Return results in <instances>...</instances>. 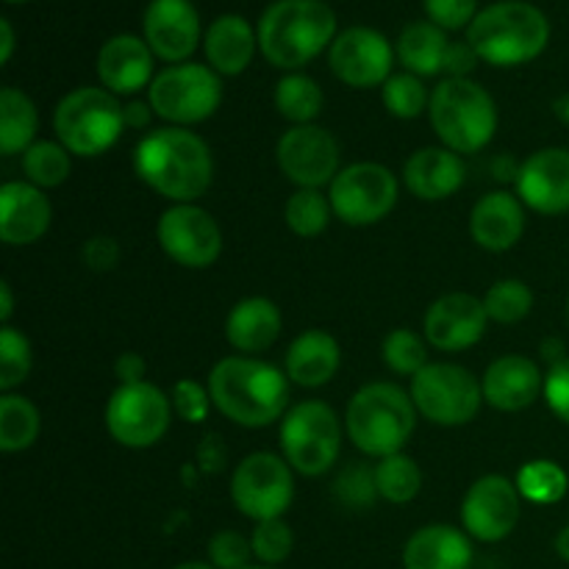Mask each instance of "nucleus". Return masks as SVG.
Listing matches in <instances>:
<instances>
[{
	"label": "nucleus",
	"mask_w": 569,
	"mask_h": 569,
	"mask_svg": "<svg viewBox=\"0 0 569 569\" xmlns=\"http://www.w3.org/2000/svg\"><path fill=\"white\" fill-rule=\"evenodd\" d=\"M133 170L156 194L172 203H194L214 178V156L206 139L189 128L161 126L139 139Z\"/></svg>",
	"instance_id": "f257e3e1"
},
{
	"label": "nucleus",
	"mask_w": 569,
	"mask_h": 569,
	"mask_svg": "<svg viewBox=\"0 0 569 569\" xmlns=\"http://www.w3.org/2000/svg\"><path fill=\"white\" fill-rule=\"evenodd\" d=\"M206 387L214 409L242 428H267L289 411L287 372L256 356L220 359Z\"/></svg>",
	"instance_id": "f03ea898"
},
{
	"label": "nucleus",
	"mask_w": 569,
	"mask_h": 569,
	"mask_svg": "<svg viewBox=\"0 0 569 569\" xmlns=\"http://www.w3.org/2000/svg\"><path fill=\"white\" fill-rule=\"evenodd\" d=\"M259 50L272 67L298 72L337 39V14L322 0H276L259 26Z\"/></svg>",
	"instance_id": "7ed1b4c3"
},
{
	"label": "nucleus",
	"mask_w": 569,
	"mask_h": 569,
	"mask_svg": "<svg viewBox=\"0 0 569 569\" xmlns=\"http://www.w3.org/2000/svg\"><path fill=\"white\" fill-rule=\"evenodd\" d=\"M415 400L398 383L376 381L361 387L345 409V433L350 442L372 459L403 453L417 428Z\"/></svg>",
	"instance_id": "20e7f679"
},
{
	"label": "nucleus",
	"mask_w": 569,
	"mask_h": 569,
	"mask_svg": "<svg viewBox=\"0 0 569 569\" xmlns=\"http://www.w3.org/2000/svg\"><path fill=\"white\" fill-rule=\"evenodd\" d=\"M467 42L492 67H520L542 56L550 42V22L526 0H498L476 14Z\"/></svg>",
	"instance_id": "39448f33"
},
{
	"label": "nucleus",
	"mask_w": 569,
	"mask_h": 569,
	"mask_svg": "<svg viewBox=\"0 0 569 569\" xmlns=\"http://www.w3.org/2000/svg\"><path fill=\"white\" fill-rule=\"evenodd\" d=\"M428 117L439 142L459 156L481 153L498 131L495 98L472 78H445L433 87Z\"/></svg>",
	"instance_id": "423d86ee"
},
{
	"label": "nucleus",
	"mask_w": 569,
	"mask_h": 569,
	"mask_svg": "<svg viewBox=\"0 0 569 569\" xmlns=\"http://www.w3.org/2000/svg\"><path fill=\"white\" fill-rule=\"evenodd\" d=\"M53 131L72 156H103L126 131V106L103 87H78L56 103Z\"/></svg>",
	"instance_id": "0eeeda50"
},
{
	"label": "nucleus",
	"mask_w": 569,
	"mask_h": 569,
	"mask_svg": "<svg viewBox=\"0 0 569 569\" xmlns=\"http://www.w3.org/2000/svg\"><path fill=\"white\" fill-rule=\"evenodd\" d=\"M337 411L322 400L295 403L281 420V456L306 478L326 476L342 450V428Z\"/></svg>",
	"instance_id": "6e6552de"
},
{
	"label": "nucleus",
	"mask_w": 569,
	"mask_h": 569,
	"mask_svg": "<svg viewBox=\"0 0 569 569\" xmlns=\"http://www.w3.org/2000/svg\"><path fill=\"white\" fill-rule=\"evenodd\" d=\"M148 103L167 126L192 128L206 122L222 103V76L209 64L183 61L156 72L148 87Z\"/></svg>",
	"instance_id": "1a4fd4ad"
},
{
	"label": "nucleus",
	"mask_w": 569,
	"mask_h": 569,
	"mask_svg": "<svg viewBox=\"0 0 569 569\" xmlns=\"http://www.w3.org/2000/svg\"><path fill=\"white\" fill-rule=\"evenodd\" d=\"M411 400L422 420L431 426L459 428L476 420L483 403L481 378L472 376L467 367L450 361H431L422 367L409 387Z\"/></svg>",
	"instance_id": "9d476101"
},
{
	"label": "nucleus",
	"mask_w": 569,
	"mask_h": 569,
	"mask_svg": "<svg viewBox=\"0 0 569 569\" xmlns=\"http://www.w3.org/2000/svg\"><path fill=\"white\" fill-rule=\"evenodd\" d=\"M400 183L389 167L378 161H356L342 167L328 187L333 217L350 228H367L387 220L398 206Z\"/></svg>",
	"instance_id": "9b49d317"
},
{
	"label": "nucleus",
	"mask_w": 569,
	"mask_h": 569,
	"mask_svg": "<svg viewBox=\"0 0 569 569\" xmlns=\"http://www.w3.org/2000/svg\"><path fill=\"white\" fill-rule=\"evenodd\" d=\"M172 409L170 395L161 392L153 383H122L111 392L106 403V431L117 445L131 450L153 448L170 431Z\"/></svg>",
	"instance_id": "f8f14e48"
},
{
	"label": "nucleus",
	"mask_w": 569,
	"mask_h": 569,
	"mask_svg": "<svg viewBox=\"0 0 569 569\" xmlns=\"http://www.w3.org/2000/svg\"><path fill=\"white\" fill-rule=\"evenodd\" d=\"M231 500L248 520H278L295 500V470L267 450L244 456L231 476Z\"/></svg>",
	"instance_id": "ddd939ff"
},
{
	"label": "nucleus",
	"mask_w": 569,
	"mask_h": 569,
	"mask_svg": "<svg viewBox=\"0 0 569 569\" xmlns=\"http://www.w3.org/2000/svg\"><path fill=\"white\" fill-rule=\"evenodd\" d=\"M161 250L187 270H206L222 256V228L203 206L172 203L156 226Z\"/></svg>",
	"instance_id": "4468645a"
},
{
	"label": "nucleus",
	"mask_w": 569,
	"mask_h": 569,
	"mask_svg": "<svg viewBox=\"0 0 569 569\" xmlns=\"http://www.w3.org/2000/svg\"><path fill=\"white\" fill-rule=\"evenodd\" d=\"M339 142L322 126H292L281 133L276 159L287 181L298 189L331 187L339 176Z\"/></svg>",
	"instance_id": "2eb2a0df"
},
{
	"label": "nucleus",
	"mask_w": 569,
	"mask_h": 569,
	"mask_svg": "<svg viewBox=\"0 0 569 569\" xmlns=\"http://www.w3.org/2000/svg\"><path fill=\"white\" fill-rule=\"evenodd\" d=\"M522 495L511 478L483 476L461 500V528L478 542H503L520 522Z\"/></svg>",
	"instance_id": "dca6fc26"
},
{
	"label": "nucleus",
	"mask_w": 569,
	"mask_h": 569,
	"mask_svg": "<svg viewBox=\"0 0 569 569\" xmlns=\"http://www.w3.org/2000/svg\"><path fill=\"white\" fill-rule=\"evenodd\" d=\"M395 48L381 31L367 26H353L337 33L333 44L328 48V64L331 72L353 89L383 87L392 76Z\"/></svg>",
	"instance_id": "f3484780"
},
{
	"label": "nucleus",
	"mask_w": 569,
	"mask_h": 569,
	"mask_svg": "<svg viewBox=\"0 0 569 569\" xmlns=\"http://www.w3.org/2000/svg\"><path fill=\"white\" fill-rule=\"evenodd\" d=\"M489 315L483 300L467 292H448L433 300L422 320V337L442 353H461L483 339Z\"/></svg>",
	"instance_id": "a211bd4d"
},
{
	"label": "nucleus",
	"mask_w": 569,
	"mask_h": 569,
	"mask_svg": "<svg viewBox=\"0 0 569 569\" xmlns=\"http://www.w3.org/2000/svg\"><path fill=\"white\" fill-rule=\"evenodd\" d=\"M142 28L144 42L167 64H183L200 44V14L189 0H150Z\"/></svg>",
	"instance_id": "6ab92c4d"
},
{
	"label": "nucleus",
	"mask_w": 569,
	"mask_h": 569,
	"mask_svg": "<svg viewBox=\"0 0 569 569\" xmlns=\"http://www.w3.org/2000/svg\"><path fill=\"white\" fill-rule=\"evenodd\" d=\"M517 198L545 217L569 211V148H542L528 156L517 176Z\"/></svg>",
	"instance_id": "aec40b11"
},
{
	"label": "nucleus",
	"mask_w": 569,
	"mask_h": 569,
	"mask_svg": "<svg viewBox=\"0 0 569 569\" xmlns=\"http://www.w3.org/2000/svg\"><path fill=\"white\" fill-rule=\"evenodd\" d=\"M53 206L44 189L28 181H9L0 187V239L11 248L33 244L48 233Z\"/></svg>",
	"instance_id": "412c9836"
},
{
	"label": "nucleus",
	"mask_w": 569,
	"mask_h": 569,
	"mask_svg": "<svg viewBox=\"0 0 569 569\" xmlns=\"http://www.w3.org/2000/svg\"><path fill=\"white\" fill-rule=\"evenodd\" d=\"M483 403L498 411H522L537 403L545 392V376L528 356H500L487 367L481 378Z\"/></svg>",
	"instance_id": "4be33fe9"
},
{
	"label": "nucleus",
	"mask_w": 569,
	"mask_h": 569,
	"mask_svg": "<svg viewBox=\"0 0 569 569\" xmlns=\"http://www.w3.org/2000/svg\"><path fill=\"white\" fill-rule=\"evenodd\" d=\"M153 50L133 33L106 39L98 53V78L111 94H137L153 83Z\"/></svg>",
	"instance_id": "5701e85b"
},
{
	"label": "nucleus",
	"mask_w": 569,
	"mask_h": 569,
	"mask_svg": "<svg viewBox=\"0 0 569 569\" xmlns=\"http://www.w3.org/2000/svg\"><path fill=\"white\" fill-rule=\"evenodd\" d=\"M467 167L465 159L445 144H433V148H420L406 159L403 167V183L415 198L426 200V203H439L448 200L465 187Z\"/></svg>",
	"instance_id": "b1692460"
},
{
	"label": "nucleus",
	"mask_w": 569,
	"mask_h": 569,
	"mask_svg": "<svg viewBox=\"0 0 569 569\" xmlns=\"http://www.w3.org/2000/svg\"><path fill=\"white\" fill-rule=\"evenodd\" d=\"M526 233V203L517 194L489 192L472 206L470 237L472 242L489 253H506L515 248Z\"/></svg>",
	"instance_id": "393cba45"
},
{
	"label": "nucleus",
	"mask_w": 569,
	"mask_h": 569,
	"mask_svg": "<svg viewBox=\"0 0 569 569\" xmlns=\"http://www.w3.org/2000/svg\"><path fill=\"white\" fill-rule=\"evenodd\" d=\"M342 365V348L337 339L322 328H309L292 339L283 359V372L292 383L303 389L326 387L333 381Z\"/></svg>",
	"instance_id": "a878e982"
},
{
	"label": "nucleus",
	"mask_w": 569,
	"mask_h": 569,
	"mask_svg": "<svg viewBox=\"0 0 569 569\" xmlns=\"http://www.w3.org/2000/svg\"><path fill=\"white\" fill-rule=\"evenodd\" d=\"M470 565L472 542L467 531L445 522L415 531L403 548L406 569H470Z\"/></svg>",
	"instance_id": "bb28decb"
},
{
	"label": "nucleus",
	"mask_w": 569,
	"mask_h": 569,
	"mask_svg": "<svg viewBox=\"0 0 569 569\" xmlns=\"http://www.w3.org/2000/svg\"><path fill=\"white\" fill-rule=\"evenodd\" d=\"M281 309L270 298H244L228 311L226 339L239 356L264 353L281 337Z\"/></svg>",
	"instance_id": "cd10ccee"
},
{
	"label": "nucleus",
	"mask_w": 569,
	"mask_h": 569,
	"mask_svg": "<svg viewBox=\"0 0 569 569\" xmlns=\"http://www.w3.org/2000/svg\"><path fill=\"white\" fill-rule=\"evenodd\" d=\"M256 48H259V33L239 14L217 17L203 37L206 61L217 76H239L248 70Z\"/></svg>",
	"instance_id": "c85d7f7f"
},
{
	"label": "nucleus",
	"mask_w": 569,
	"mask_h": 569,
	"mask_svg": "<svg viewBox=\"0 0 569 569\" xmlns=\"http://www.w3.org/2000/svg\"><path fill=\"white\" fill-rule=\"evenodd\" d=\"M450 39L448 31L433 26L431 20H417L400 31L395 53L406 72L417 78H431L445 72V56H448Z\"/></svg>",
	"instance_id": "c756f323"
},
{
	"label": "nucleus",
	"mask_w": 569,
	"mask_h": 569,
	"mask_svg": "<svg viewBox=\"0 0 569 569\" xmlns=\"http://www.w3.org/2000/svg\"><path fill=\"white\" fill-rule=\"evenodd\" d=\"M39 111L22 89H0V153H26L37 142Z\"/></svg>",
	"instance_id": "7c9ffc66"
},
{
	"label": "nucleus",
	"mask_w": 569,
	"mask_h": 569,
	"mask_svg": "<svg viewBox=\"0 0 569 569\" xmlns=\"http://www.w3.org/2000/svg\"><path fill=\"white\" fill-rule=\"evenodd\" d=\"M276 109L289 126H315L317 117L322 114L326 106V94H322L320 83L315 78L303 76V72H287L281 81L276 83Z\"/></svg>",
	"instance_id": "2f4dec72"
},
{
	"label": "nucleus",
	"mask_w": 569,
	"mask_h": 569,
	"mask_svg": "<svg viewBox=\"0 0 569 569\" xmlns=\"http://www.w3.org/2000/svg\"><path fill=\"white\" fill-rule=\"evenodd\" d=\"M42 431L39 409L28 398L14 392H3L0 398V450L3 453H22L31 448Z\"/></svg>",
	"instance_id": "473e14b6"
},
{
	"label": "nucleus",
	"mask_w": 569,
	"mask_h": 569,
	"mask_svg": "<svg viewBox=\"0 0 569 569\" xmlns=\"http://www.w3.org/2000/svg\"><path fill=\"white\" fill-rule=\"evenodd\" d=\"M22 172L26 181L39 189H56L70 178L72 153L59 139H37L31 148L22 153Z\"/></svg>",
	"instance_id": "72a5a7b5"
},
{
	"label": "nucleus",
	"mask_w": 569,
	"mask_h": 569,
	"mask_svg": "<svg viewBox=\"0 0 569 569\" xmlns=\"http://www.w3.org/2000/svg\"><path fill=\"white\" fill-rule=\"evenodd\" d=\"M515 483L520 489L522 500H528V503L553 506L559 500H565L569 489V476L559 461L533 459L520 467Z\"/></svg>",
	"instance_id": "f704fd0d"
},
{
	"label": "nucleus",
	"mask_w": 569,
	"mask_h": 569,
	"mask_svg": "<svg viewBox=\"0 0 569 569\" xmlns=\"http://www.w3.org/2000/svg\"><path fill=\"white\" fill-rule=\"evenodd\" d=\"M376 483H378V495H381L387 503L406 506L420 495L422 470L411 456L392 453L387 456V459H378Z\"/></svg>",
	"instance_id": "c9c22d12"
},
{
	"label": "nucleus",
	"mask_w": 569,
	"mask_h": 569,
	"mask_svg": "<svg viewBox=\"0 0 569 569\" xmlns=\"http://www.w3.org/2000/svg\"><path fill=\"white\" fill-rule=\"evenodd\" d=\"M333 209L328 194H322L320 189H295L289 194L287 206H283V220L292 233L303 239L320 237L322 231L331 222Z\"/></svg>",
	"instance_id": "e433bc0d"
},
{
	"label": "nucleus",
	"mask_w": 569,
	"mask_h": 569,
	"mask_svg": "<svg viewBox=\"0 0 569 569\" xmlns=\"http://www.w3.org/2000/svg\"><path fill=\"white\" fill-rule=\"evenodd\" d=\"M481 300L489 320L500 322V326H515V322L526 320L533 309L531 287L520 278H500L487 289Z\"/></svg>",
	"instance_id": "4c0bfd02"
},
{
	"label": "nucleus",
	"mask_w": 569,
	"mask_h": 569,
	"mask_svg": "<svg viewBox=\"0 0 569 569\" xmlns=\"http://www.w3.org/2000/svg\"><path fill=\"white\" fill-rule=\"evenodd\" d=\"M383 365L395 372V376L415 378L422 367H428V342L411 328H392L381 345Z\"/></svg>",
	"instance_id": "58836bf2"
},
{
	"label": "nucleus",
	"mask_w": 569,
	"mask_h": 569,
	"mask_svg": "<svg viewBox=\"0 0 569 569\" xmlns=\"http://www.w3.org/2000/svg\"><path fill=\"white\" fill-rule=\"evenodd\" d=\"M381 100L392 117H398V120H415L422 111H428L431 94H428L422 78L411 76V72H392L389 81L381 87Z\"/></svg>",
	"instance_id": "ea45409f"
},
{
	"label": "nucleus",
	"mask_w": 569,
	"mask_h": 569,
	"mask_svg": "<svg viewBox=\"0 0 569 569\" xmlns=\"http://www.w3.org/2000/svg\"><path fill=\"white\" fill-rule=\"evenodd\" d=\"M33 353L31 342L14 326L0 328V389L11 392L31 376Z\"/></svg>",
	"instance_id": "a19ab883"
},
{
	"label": "nucleus",
	"mask_w": 569,
	"mask_h": 569,
	"mask_svg": "<svg viewBox=\"0 0 569 569\" xmlns=\"http://www.w3.org/2000/svg\"><path fill=\"white\" fill-rule=\"evenodd\" d=\"M250 545H253V559H259V565L278 567L292 556L295 533L283 522V517H278V520L256 522L253 533H250Z\"/></svg>",
	"instance_id": "79ce46f5"
},
{
	"label": "nucleus",
	"mask_w": 569,
	"mask_h": 569,
	"mask_svg": "<svg viewBox=\"0 0 569 569\" xmlns=\"http://www.w3.org/2000/svg\"><path fill=\"white\" fill-rule=\"evenodd\" d=\"M333 495L348 509H370L376 498H381L376 483V467L359 461V465H348L345 470H339L337 481H333Z\"/></svg>",
	"instance_id": "37998d69"
},
{
	"label": "nucleus",
	"mask_w": 569,
	"mask_h": 569,
	"mask_svg": "<svg viewBox=\"0 0 569 569\" xmlns=\"http://www.w3.org/2000/svg\"><path fill=\"white\" fill-rule=\"evenodd\" d=\"M253 559V545L239 531H217L209 542V565L217 569H244Z\"/></svg>",
	"instance_id": "c03bdc74"
},
{
	"label": "nucleus",
	"mask_w": 569,
	"mask_h": 569,
	"mask_svg": "<svg viewBox=\"0 0 569 569\" xmlns=\"http://www.w3.org/2000/svg\"><path fill=\"white\" fill-rule=\"evenodd\" d=\"M172 409H176V415L181 417L183 422H189V426H198V422H203L206 417H209L211 411V395H209V387H203V383H198L194 378H181V381L172 387Z\"/></svg>",
	"instance_id": "a18cd8bd"
},
{
	"label": "nucleus",
	"mask_w": 569,
	"mask_h": 569,
	"mask_svg": "<svg viewBox=\"0 0 569 569\" xmlns=\"http://www.w3.org/2000/svg\"><path fill=\"white\" fill-rule=\"evenodd\" d=\"M426 14L433 26L445 28V31H459V28H470V22L478 14V0H422Z\"/></svg>",
	"instance_id": "49530a36"
},
{
	"label": "nucleus",
	"mask_w": 569,
	"mask_h": 569,
	"mask_svg": "<svg viewBox=\"0 0 569 569\" xmlns=\"http://www.w3.org/2000/svg\"><path fill=\"white\" fill-rule=\"evenodd\" d=\"M545 403L559 417L565 426H569V356L567 359L550 365L545 372Z\"/></svg>",
	"instance_id": "de8ad7c7"
},
{
	"label": "nucleus",
	"mask_w": 569,
	"mask_h": 569,
	"mask_svg": "<svg viewBox=\"0 0 569 569\" xmlns=\"http://www.w3.org/2000/svg\"><path fill=\"white\" fill-rule=\"evenodd\" d=\"M81 261L94 272H109L120 264V244L111 237H92L83 242Z\"/></svg>",
	"instance_id": "09e8293b"
},
{
	"label": "nucleus",
	"mask_w": 569,
	"mask_h": 569,
	"mask_svg": "<svg viewBox=\"0 0 569 569\" xmlns=\"http://www.w3.org/2000/svg\"><path fill=\"white\" fill-rule=\"evenodd\" d=\"M478 61L481 59H478L470 42H450L448 56H445V72H448V78H470Z\"/></svg>",
	"instance_id": "8fccbe9b"
},
{
	"label": "nucleus",
	"mask_w": 569,
	"mask_h": 569,
	"mask_svg": "<svg viewBox=\"0 0 569 569\" xmlns=\"http://www.w3.org/2000/svg\"><path fill=\"white\" fill-rule=\"evenodd\" d=\"M114 376L120 378V387L122 383H142L144 376H148V361L142 359L139 353H120L114 361Z\"/></svg>",
	"instance_id": "3c124183"
},
{
	"label": "nucleus",
	"mask_w": 569,
	"mask_h": 569,
	"mask_svg": "<svg viewBox=\"0 0 569 569\" xmlns=\"http://www.w3.org/2000/svg\"><path fill=\"white\" fill-rule=\"evenodd\" d=\"M153 117H156L153 106L144 103V100H131V103L126 106V128H133V131L148 128Z\"/></svg>",
	"instance_id": "603ef678"
},
{
	"label": "nucleus",
	"mask_w": 569,
	"mask_h": 569,
	"mask_svg": "<svg viewBox=\"0 0 569 569\" xmlns=\"http://www.w3.org/2000/svg\"><path fill=\"white\" fill-rule=\"evenodd\" d=\"M520 167L522 164H517V161L511 159V156H498V159L492 161L495 178H498V181H503V183H517V176H520Z\"/></svg>",
	"instance_id": "864d4df0"
},
{
	"label": "nucleus",
	"mask_w": 569,
	"mask_h": 569,
	"mask_svg": "<svg viewBox=\"0 0 569 569\" xmlns=\"http://www.w3.org/2000/svg\"><path fill=\"white\" fill-rule=\"evenodd\" d=\"M0 39H3V44H0V64H9L11 53H14V28H11L6 17L0 20Z\"/></svg>",
	"instance_id": "5fc2aeb1"
},
{
	"label": "nucleus",
	"mask_w": 569,
	"mask_h": 569,
	"mask_svg": "<svg viewBox=\"0 0 569 569\" xmlns=\"http://www.w3.org/2000/svg\"><path fill=\"white\" fill-rule=\"evenodd\" d=\"M11 315H14V295H11V283L3 281L0 283V322L9 326Z\"/></svg>",
	"instance_id": "6e6d98bb"
},
{
	"label": "nucleus",
	"mask_w": 569,
	"mask_h": 569,
	"mask_svg": "<svg viewBox=\"0 0 569 569\" xmlns=\"http://www.w3.org/2000/svg\"><path fill=\"white\" fill-rule=\"evenodd\" d=\"M542 356L550 361V365H556V361L567 359V356H565V345H561L559 339H548V342L542 345Z\"/></svg>",
	"instance_id": "4d7b16f0"
},
{
	"label": "nucleus",
	"mask_w": 569,
	"mask_h": 569,
	"mask_svg": "<svg viewBox=\"0 0 569 569\" xmlns=\"http://www.w3.org/2000/svg\"><path fill=\"white\" fill-rule=\"evenodd\" d=\"M556 553H559L561 561H567L569 565V522L561 528L559 537H556Z\"/></svg>",
	"instance_id": "13d9d810"
},
{
	"label": "nucleus",
	"mask_w": 569,
	"mask_h": 569,
	"mask_svg": "<svg viewBox=\"0 0 569 569\" xmlns=\"http://www.w3.org/2000/svg\"><path fill=\"white\" fill-rule=\"evenodd\" d=\"M553 114L559 117L561 126L569 128V94H561V98L553 100Z\"/></svg>",
	"instance_id": "bf43d9fd"
},
{
	"label": "nucleus",
	"mask_w": 569,
	"mask_h": 569,
	"mask_svg": "<svg viewBox=\"0 0 569 569\" xmlns=\"http://www.w3.org/2000/svg\"><path fill=\"white\" fill-rule=\"evenodd\" d=\"M172 569H217V567L203 565V561H183V565H178V567H172Z\"/></svg>",
	"instance_id": "052dcab7"
},
{
	"label": "nucleus",
	"mask_w": 569,
	"mask_h": 569,
	"mask_svg": "<svg viewBox=\"0 0 569 569\" xmlns=\"http://www.w3.org/2000/svg\"><path fill=\"white\" fill-rule=\"evenodd\" d=\"M244 569H278V567H267V565H250V567H244Z\"/></svg>",
	"instance_id": "680f3d73"
},
{
	"label": "nucleus",
	"mask_w": 569,
	"mask_h": 569,
	"mask_svg": "<svg viewBox=\"0 0 569 569\" xmlns=\"http://www.w3.org/2000/svg\"><path fill=\"white\" fill-rule=\"evenodd\" d=\"M6 3H28V0H6Z\"/></svg>",
	"instance_id": "e2e57ef3"
},
{
	"label": "nucleus",
	"mask_w": 569,
	"mask_h": 569,
	"mask_svg": "<svg viewBox=\"0 0 569 569\" xmlns=\"http://www.w3.org/2000/svg\"><path fill=\"white\" fill-rule=\"evenodd\" d=\"M567 322H569V298H567Z\"/></svg>",
	"instance_id": "0e129e2a"
}]
</instances>
